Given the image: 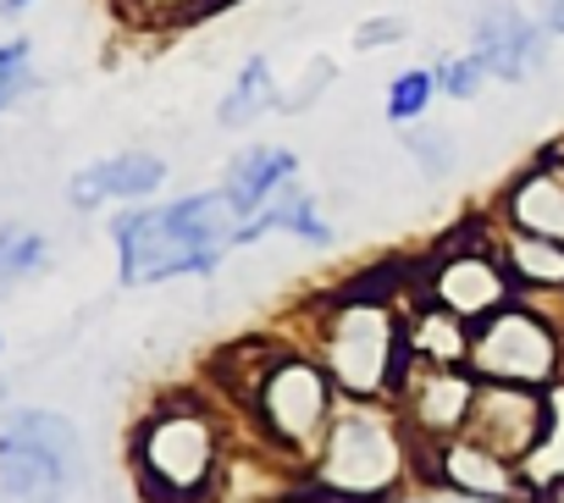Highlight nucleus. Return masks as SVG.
<instances>
[{"label":"nucleus","mask_w":564,"mask_h":503,"mask_svg":"<svg viewBox=\"0 0 564 503\" xmlns=\"http://www.w3.org/2000/svg\"><path fill=\"white\" fill-rule=\"evenodd\" d=\"M311 354L344 398H388L404 387L410 354V261H382L311 305Z\"/></svg>","instance_id":"f257e3e1"},{"label":"nucleus","mask_w":564,"mask_h":503,"mask_svg":"<svg viewBox=\"0 0 564 503\" xmlns=\"http://www.w3.org/2000/svg\"><path fill=\"white\" fill-rule=\"evenodd\" d=\"M122 288H155L172 277H216L227 249H238V216L221 188L183 194L172 205H133L111 221Z\"/></svg>","instance_id":"f03ea898"},{"label":"nucleus","mask_w":564,"mask_h":503,"mask_svg":"<svg viewBox=\"0 0 564 503\" xmlns=\"http://www.w3.org/2000/svg\"><path fill=\"white\" fill-rule=\"evenodd\" d=\"M415 481V437L388 398H338L322 448L305 464L300 503H393Z\"/></svg>","instance_id":"7ed1b4c3"},{"label":"nucleus","mask_w":564,"mask_h":503,"mask_svg":"<svg viewBox=\"0 0 564 503\" xmlns=\"http://www.w3.org/2000/svg\"><path fill=\"white\" fill-rule=\"evenodd\" d=\"M128 453L144 503H210L227 475V426L199 393H172L133 426Z\"/></svg>","instance_id":"20e7f679"},{"label":"nucleus","mask_w":564,"mask_h":503,"mask_svg":"<svg viewBox=\"0 0 564 503\" xmlns=\"http://www.w3.org/2000/svg\"><path fill=\"white\" fill-rule=\"evenodd\" d=\"M338 387L327 376V365L311 349H276V360L260 371V382L249 387V398L238 404L254 426V437L282 453L289 464H311V453L322 448L333 415H338Z\"/></svg>","instance_id":"39448f33"},{"label":"nucleus","mask_w":564,"mask_h":503,"mask_svg":"<svg viewBox=\"0 0 564 503\" xmlns=\"http://www.w3.org/2000/svg\"><path fill=\"white\" fill-rule=\"evenodd\" d=\"M84 475V437L56 409H12L0 426V486L18 503H62Z\"/></svg>","instance_id":"423d86ee"},{"label":"nucleus","mask_w":564,"mask_h":503,"mask_svg":"<svg viewBox=\"0 0 564 503\" xmlns=\"http://www.w3.org/2000/svg\"><path fill=\"white\" fill-rule=\"evenodd\" d=\"M481 382H514V387H558V365H564V332L531 305V299H509L503 310H492L487 321L470 327V360H465Z\"/></svg>","instance_id":"0eeeda50"},{"label":"nucleus","mask_w":564,"mask_h":503,"mask_svg":"<svg viewBox=\"0 0 564 503\" xmlns=\"http://www.w3.org/2000/svg\"><path fill=\"white\" fill-rule=\"evenodd\" d=\"M415 481H426L437 492H454L465 503H536L542 497V486L525 475V464L492 453L470 431L448 437L437 448H415Z\"/></svg>","instance_id":"6e6552de"},{"label":"nucleus","mask_w":564,"mask_h":503,"mask_svg":"<svg viewBox=\"0 0 564 503\" xmlns=\"http://www.w3.org/2000/svg\"><path fill=\"white\" fill-rule=\"evenodd\" d=\"M476 387H481V376L470 365H426V360H415L404 387L393 393V409H399L404 431L415 437V448H437L448 437H465Z\"/></svg>","instance_id":"1a4fd4ad"},{"label":"nucleus","mask_w":564,"mask_h":503,"mask_svg":"<svg viewBox=\"0 0 564 503\" xmlns=\"http://www.w3.org/2000/svg\"><path fill=\"white\" fill-rule=\"evenodd\" d=\"M465 431L476 442H487L492 453L531 464L553 437V393L547 387H514V382H481Z\"/></svg>","instance_id":"9d476101"},{"label":"nucleus","mask_w":564,"mask_h":503,"mask_svg":"<svg viewBox=\"0 0 564 503\" xmlns=\"http://www.w3.org/2000/svg\"><path fill=\"white\" fill-rule=\"evenodd\" d=\"M465 45L487 62V73L498 84H525L547 67L553 34L520 7V0H481V7L470 12Z\"/></svg>","instance_id":"9b49d317"},{"label":"nucleus","mask_w":564,"mask_h":503,"mask_svg":"<svg viewBox=\"0 0 564 503\" xmlns=\"http://www.w3.org/2000/svg\"><path fill=\"white\" fill-rule=\"evenodd\" d=\"M492 221L503 232H536L564 243V144L525 161L492 199Z\"/></svg>","instance_id":"f8f14e48"},{"label":"nucleus","mask_w":564,"mask_h":503,"mask_svg":"<svg viewBox=\"0 0 564 503\" xmlns=\"http://www.w3.org/2000/svg\"><path fill=\"white\" fill-rule=\"evenodd\" d=\"M166 177H172L166 155H155V150H117V155L89 161L84 172H73L67 199H73V210H100L106 199H128L133 205V199L161 194Z\"/></svg>","instance_id":"ddd939ff"},{"label":"nucleus","mask_w":564,"mask_h":503,"mask_svg":"<svg viewBox=\"0 0 564 503\" xmlns=\"http://www.w3.org/2000/svg\"><path fill=\"white\" fill-rule=\"evenodd\" d=\"M305 177V155L300 150H289V144H243L232 161H227V172H221V194H227V205H232V216L238 221H249L254 210H265L282 188H294Z\"/></svg>","instance_id":"4468645a"},{"label":"nucleus","mask_w":564,"mask_h":503,"mask_svg":"<svg viewBox=\"0 0 564 503\" xmlns=\"http://www.w3.org/2000/svg\"><path fill=\"white\" fill-rule=\"evenodd\" d=\"M271 232H289V238H300V243H311V249H327L338 232H333V221L322 216V199L305 188V183H294V188H282L265 210H254L249 221H238V249H249V243H260V238H271Z\"/></svg>","instance_id":"2eb2a0df"},{"label":"nucleus","mask_w":564,"mask_h":503,"mask_svg":"<svg viewBox=\"0 0 564 503\" xmlns=\"http://www.w3.org/2000/svg\"><path fill=\"white\" fill-rule=\"evenodd\" d=\"M498 255L514 277V294H564V243L558 238H536V232H503L498 227Z\"/></svg>","instance_id":"dca6fc26"},{"label":"nucleus","mask_w":564,"mask_h":503,"mask_svg":"<svg viewBox=\"0 0 564 503\" xmlns=\"http://www.w3.org/2000/svg\"><path fill=\"white\" fill-rule=\"evenodd\" d=\"M282 95L289 89L276 84L271 56H243L232 84H227V95L216 100V122L221 128H254L260 117H282Z\"/></svg>","instance_id":"f3484780"},{"label":"nucleus","mask_w":564,"mask_h":503,"mask_svg":"<svg viewBox=\"0 0 564 503\" xmlns=\"http://www.w3.org/2000/svg\"><path fill=\"white\" fill-rule=\"evenodd\" d=\"M410 354L426 365H465L470 360V321L410 294Z\"/></svg>","instance_id":"a211bd4d"},{"label":"nucleus","mask_w":564,"mask_h":503,"mask_svg":"<svg viewBox=\"0 0 564 503\" xmlns=\"http://www.w3.org/2000/svg\"><path fill=\"white\" fill-rule=\"evenodd\" d=\"M432 106H437V73H432V67H404V73H393L388 89H382V117H388L393 128H415Z\"/></svg>","instance_id":"6ab92c4d"},{"label":"nucleus","mask_w":564,"mask_h":503,"mask_svg":"<svg viewBox=\"0 0 564 503\" xmlns=\"http://www.w3.org/2000/svg\"><path fill=\"white\" fill-rule=\"evenodd\" d=\"M404 155L415 161V172H421L426 183H443V177L459 172V133H454V128H426V122H415V128L404 133Z\"/></svg>","instance_id":"aec40b11"},{"label":"nucleus","mask_w":564,"mask_h":503,"mask_svg":"<svg viewBox=\"0 0 564 503\" xmlns=\"http://www.w3.org/2000/svg\"><path fill=\"white\" fill-rule=\"evenodd\" d=\"M432 73H437V95L443 100H454V106H470V100H481V89L492 84V73H487V62L465 45V51H448V56H437L432 62Z\"/></svg>","instance_id":"412c9836"},{"label":"nucleus","mask_w":564,"mask_h":503,"mask_svg":"<svg viewBox=\"0 0 564 503\" xmlns=\"http://www.w3.org/2000/svg\"><path fill=\"white\" fill-rule=\"evenodd\" d=\"M117 12L133 29H183L216 12V0H117Z\"/></svg>","instance_id":"4be33fe9"},{"label":"nucleus","mask_w":564,"mask_h":503,"mask_svg":"<svg viewBox=\"0 0 564 503\" xmlns=\"http://www.w3.org/2000/svg\"><path fill=\"white\" fill-rule=\"evenodd\" d=\"M51 261V243L29 227H0V283H18V277H34L45 272Z\"/></svg>","instance_id":"5701e85b"},{"label":"nucleus","mask_w":564,"mask_h":503,"mask_svg":"<svg viewBox=\"0 0 564 503\" xmlns=\"http://www.w3.org/2000/svg\"><path fill=\"white\" fill-rule=\"evenodd\" d=\"M29 89H34V45L7 40L0 45V111H12Z\"/></svg>","instance_id":"b1692460"},{"label":"nucleus","mask_w":564,"mask_h":503,"mask_svg":"<svg viewBox=\"0 0 564 503\" xmlns=\"http://www.w3.org/2000/svg\"><path fill=\"white\" fill-rule=\"evenodd\" d=\"M410 40V18H399V12H377V18H366L355 34H349V45L355 51H388V45H404Z\"/></svg>","instance_id":"393cba45"},{"label":"nucleus","mask_w":564,"mask_h":503,"mask_svg":"<svg viewBox=\"0 0 564 503\" xmlns=\"http://www.w3.org/2000/svg\"><path fill=\"white\" fill-rule=\"evenodd\" d=\"M333 84H338L333 62H327V56H316V62H311V78H300V89H294V95H282V117H305V111H316V100H322Z\"/></svg>","instance_id":"a878e982"},{"label":"nucleus","mask_w":564,"mask_h":503,"mask_svg":"<svg viewBox=\"0 0 564 503\" xmlns=\"http://www.w3.org/2000/svg\"><path fill=\"white\" fill-rule=\"evenodd\" d=\"M536 23H542L553 40H564V0H536Z\"/></svg>","instance_id":"bb28decb"},{"label":"nucleus","mask_w":564,"mask_h":503,"mask_svg":"<svg viewBox=\"0 0 564 503\" xmlns=\"http://www.w3.org/2000/svg\"><path fill=\"white\" fill-rule=\"evenodd\" d=\"M34 7V0H0V12H7V18H18V12H29Z\"/></svg>","instance_id":"cd10ccee"},{"label":"nucleus","mask_w":564,"mask_h":503,"mask_svg":"<svg viewBox=\"0 0 564 503\" xmlns=\"http://www.w3.org/2000/svg\"><path fill=\"white\" fill-rule=\"evenodd\" d=\"M404 503H454V497H404Z\"/></svg>","instance_id":"c85d7f7f"},{"label":"nucleus","mask_w":564,"mask_h":503,"mask_svg":"<svg viewBox=\"0 0 564 503\" xmlns=\"http://www.w3.org/2000/svg\"><path fill=\"white\" fill-rule=\"evenodd\" d=\"M227 7H243V0H216V12H227Z\"/></svg>","instance_id":"c756f323"},{"label":"nucleus","mask_w":564,"mask_h":503,"mask_svg":"<svg viewBox=\"0 0 564 503\" xmlns=\"http://www.w3.org/2000/svg\"><path fill=\"white\" fill-rule=\"evenodd\" d=\"M558 387H564V365H558Z\"/></svg>","instance_id":"7c9ffc66"},{"label":"nucleus","mask_w":564,"mask_h":503,"mask_svg":"<svg viewBox=\"0 0 564 503\" xmlns=\"http://www.w3.org/2000/svg\"><path fill=\"white\" fill-rule=\"evenodd\" d=\"M0 393H7V382H0Z\"/></svg>","instance_id":"2f4dec72"}]
</instances>
